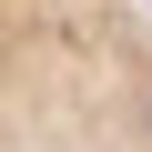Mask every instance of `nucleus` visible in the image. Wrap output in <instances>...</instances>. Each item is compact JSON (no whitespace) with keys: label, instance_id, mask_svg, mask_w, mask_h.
<instances>
[{"label":"nucleus","instance_id":"1","mask_svg":"<svg viewBox=\"0 0 152 152\" xmlns=\"http://www.w3.org/2000/svg\"><path fill=\"white\" fill-rule=\"evenodd\" d=\"M0 152H152V0H0Z\"/></svg>","mask_w":152,"mask_h":152}]
</instances>
